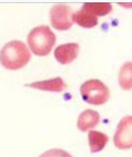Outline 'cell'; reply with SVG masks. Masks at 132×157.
I'll return each mask as SVG.
<instances>
[{
    "label": "cell",
    "mask_w": 132,
    "mask_h": 157,
    "mask_svg": "<svg viewBox=\"0 0 132 157\" xmlns=\"http://www.w3.org/2000/svg\"><path fill=\"white\" fill-rule=\"evenodd\" d=\"M25 86L34 89L50 91V92H61L67 87L64 80L60 77L48 80L34 82Z\"/></svg>",
    "instance_id": "7"
},
{
    "label": "cell",
    "mask_w": 132,
    "mask_h": 157,
    "mask_svg": "<svg viewBox=\"0 0 132 157\" xmlns=\"http://www.w3.org/2000/svg\"><path fill=\"white\" fill-rule=\"evenodd\" d=\"M119 83L124 90H130L131 88V63H126L122 67L119 73Z\"/></svg>",
    "instance_id": "12"
},
{
    "label": "cell",
    "mask_w": 132,
    "mask_h": 157,
    "mask_svg": "<svg viewBox=\"0 0 132 157\" xmlns=\"http://www.w3.org/2000/svg\"><path fill=\"white\" fill-rule=\"evenodd\" d=\"M88 138L91 151L92 153L102 151L108 141V137L107 135L96 131H90L88 134Z\"/></svg>",
    "instance_id": "10"
},
{
    "label": "cell",
    "mask_w": 132,
    "mask_h": 157,
    "mask_svg": "<svg viewBox=\"0 0 132 157\" xmlns=\"http://www.w3.org/2000/svg\"><path fill=\"white\" fill-rule=\"evenodd\" d=\"M39 157H72V156L64 150L53 149L45 152Z\"/></svg>",
    "instance_id": "13"
},
{
    "label": "cell",
    "mask_w": 132,
    "mask_h": 157,
    "mask_svg": "<svg viewBox=\"0 0 132 157\" xmlns=\"http://www.w3.org/2000/svg\"><path fill=\"white\" fill-rule=\"evenodd\" d=\"M56 37L48 26L41 25L34 28L29 34L28 43L30 50L38 56L50 53L55 45Z\"/></svg>",
    "instance_id": "2"
},
{
    "label": "cell",
    "mask_w": 132,
    "mask_h": 157,
    "mask_svg": "<svg viewBox=\"0 0 132 157\" xmlns=\"http://www.w3.org/2000/svg\"><path fill=\"white\" fill-rule=\"evenodd\" d=\"M73 11L65 4H56L50 11V20L52 27L58 30H67L72 27Z\"/></svg>",
    "instance_id": "4"
},
{
    "label": "cell",
    "mask_w": 132,
    "mask_h": 157,
    "mask_svg": "<svg viewBox=\"0 0 132 157\" xmlns=\"http://www.w3.org/2000/svg\"><path fill=\"white\" fill-rule=\"evenodd\" d=\"M79 52V46L77 43H67L56 48L54 56L60 63L67 65L77 58Z\"/></svg>",
    "instance_id": "6"
},
{
    "label": "cell",
    "mask_w": 132,
    "mask_h": 157,
    "mask_svg": "<svg viewBox=\"0 0 132 157\" xmlns=\"http://www.w3.org/2000/svg\"><path fill=\"white\" fill-rule=\"evenodd\" d=\"M100 120V115L97 112L87 109L79 115L77 124V128L83 132H87L97 125Z\"/></svg>",
    "instance_id": "8"
},
{
    "label": "cell",
    "mask_w": 132,
    "mask_h": 157,
    "mask_svg": "<svg viewBox=\"0 0 132 157\" xmlns=\"http://www.w3.org/2000/svg\"><path fill=\"white\" fill-rule=\"evenodd\" d=\"M132 120L130 116H127L121 120L119 123L114 143L120 149H128L132 146Z\"/></svg>",
    "instance_id": "5"
},
{
    "label": "cell",
    "mask_w": 132,
    "mask_h": 157,
    "mask_svg": "<svg viewBox=\"0 0 132 157\" xmlns=\"http://www.w3.org/2000/svg\"><path fill=\"white\" fill-rule=\"evenodd\" d=\"M30 59V53L25 44L12 40L0 50V63L6 69L17 70L25 67Z\"/></svg>",
    "instance_id": "1"
},
{
    "label": "cell",
    "mask_w": 132,
    "mask_h": 157,
    "mask_svg": "<svg viewBox=\"0 0 132 157\" xmlns=\"http://www.w3.org/2000/svg\"><path fill=\"white\" fill-rule=\"evenodd\" d=\"M73 21L80 26L86 29H91L96 27L98 25V17L90 13L83 10L74 13L72 16Z\"/></svg>",
    "instance_id": "9"
},
{
    "label": "cell",
    "mask_w": 132,
    "mask_h": 157,
    "mask_svg": "<svg viewBox=\"0 0 132 157\" xmlns=\"http://www.w3.org/2000/svg\"><path fill=\"white\" fill-rule=\"evenodd\" d=\"M81 94L84 101L92 105H101L108 101L110 91L103 82L98 79H90L81 86Z\"/></svg>",
    "instance_id": "3"
},
{
    "label": "cell",
    "mask_w": 132,
    "mask_h": 157,
    "mask_svg": "<svg viewBox=\"0 0 132 157\" xmlns=\"http://www.w3.org/2000/svg\"><path fill=\"white\" fill-rule=\"evenodd\" d=\"M81 10L98 17L110 13L112 10V6L108 3H85L83 4Z\"/></svg>",
    "instance_id": "11"
}]
</instances>
